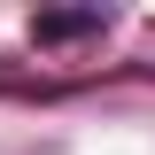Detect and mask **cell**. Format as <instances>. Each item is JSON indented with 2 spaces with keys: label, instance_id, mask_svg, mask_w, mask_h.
Wrapping results in <instances>:
<instances>
[{
  "label": "cell",
  "instance_id": "cell-1",
  "mask_svg": "<svg viewBox=\"0 0 155 155\" xmlns=\"http://www.w3.org/2000/svg\"><path fill=\"white\" fill-rule=\"evenodd\" d=\"M93 31H109V8H39V16H31V39H39V47L93 39Z\"/></svg>",
  "mask_w": 155,
  "mask_h": 155
}]
</instances>
